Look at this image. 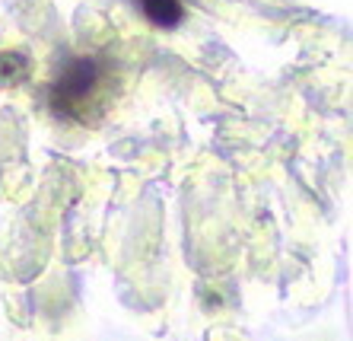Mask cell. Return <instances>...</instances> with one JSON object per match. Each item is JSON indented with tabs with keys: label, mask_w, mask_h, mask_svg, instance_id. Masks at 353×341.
I'll return each instance as SVG.
<instances>
[{
	"label": "cell",
	"mask_w": 353,
	"mask_h": 341,
	"mask_svg": "<svg viewBox=\"0 0 353 341\" xmlns=\"http://www.w3.org/2000/svg\"><path fill=\"white\" fill-rule=\"evenodd\" d=\"M140 10H143V17L153 26H159V29H175V26H181V19H185L181 0H140Z\"/></svg>",
	"instance_id": "2"
},
{
	"label": "cell",
	"mask_w": 353,
	"mask_h": 341,
	"mask_svg": "<svg viewBox=\"0 0 353 341\" xmlns=\"http://www.w3.org/2000/svg\"><path fill=\"white\" fill-rule=\"evenodd\" d=\"M29 77V61L19 51H3L0 55V86H13Z\"/></svg>",
	"instance_id": "3"
},
{
	"label": "cell",
	"mask_w": 353,
	"mask_h": 341,
	"mask_svg": "<svg viewBox=\"0 0 353 341\" xmlns=\"http://www.w3.org/2000/svg\"><path fill=\"white\" fill-rule=\"evenodd\" d=\"M102 84V67L96 58H70L58 80L51 84V108L61 118H74V121H86V112L92 106Z\"/></svg>",
	"instance_id": "1"
}]
</instances>
